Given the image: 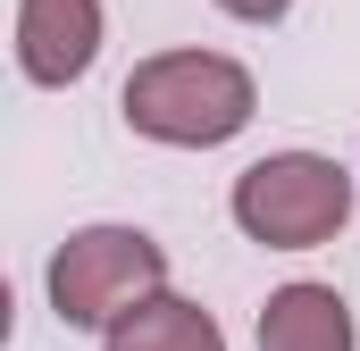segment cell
Instances as JSON below:
<instances>
[{"label": "cell", "mask_w": 360, "mask_h": 351, "mask_svg": "<svg viewBox=\"0 0 360 351\" xmlns=\"http://www.w3.org/2000/svg\"><path fill=\"white\" fill-rule=\"evenodd\" d=\"M226 209L260 251H319L352 218V168H335L327 151H269L235 176Z\"/></svg>", "instance_id": "cell-2"}, {"label": "cell", "mask_w": 360, "mask_h": 351, "mask_svg": "<svg viewBox=\"0 0 360 351\" xmlns=\"http://www.w3.org/2000/svg\"><path fill=\"white\" fill-rule=\"evenodd\" d=\"M160 293H168V251L143 226H76L51 251V310H59V326L109 335Z\"/></svg>", "instance_id": "cell-3"}, {"label": "cell", "mask_w": 360, "mask_h": 351, "mask_svg": "<svg viewBox=\"0 0 360 351\" xmlns=\"http://www.w3.org/2000/svg\"><path fill=\"white\" fill-rule=\"evenodd\" d=\"M117 109H126V126H134L143 143L218 151V143H235V134L252 126L260 84H252V67L226 59V51H160V59H143V67L126 76Z\"/></svg>", "instance_id": "cell-1"}, {"label": "cell", "mask_w": 360, "mask_h": 351, "mask_svg": "<svg viewBox=\"0 0 360 351\" xmlns=\"http://www.w3.org/2000/svg\"><path fill=\"white\" fill-rule=\"evenodd\" d=\"M101 351H226V326L201 310V301H184V293H160V301H143L126 326H109Z\"/></svg>", "instance_id": "cell-6"}, {"label": "cell", "mask_w": 360, "mask_h": 351, "mask_svg": "<svg viewBox=\"0 0 360 351\" xmlns=\"http://www.w3.org/2000/svg\"><path fill=\"white\" fill-rule=\"evenodd\" d=\"M218 8H226L235 25H276V17H285L293 0H218Z\"/></svg>", "instance_id": "cell-7"}, {"label": "cell", "mask_w": 360, "mask_h": 351, "mask_svg": "<svg viewBox=\"0 0 360 351\" xmlns=\"http://www.w3.org/2000/svg\"><path fill=\"white\" fill-rule=\"evenodd\" d=\"M260 351H360L352 301L335 284H276L260 310Z\"/></svg>", "instance_id": "cell-5"}, {"label": "cell", "mask_w": 360, "mask_h": 351, "mask_svg": "<svg viewBox=\"0 0 360 351\" xmlns=\"http://www.w3.org/2000/svg\"><path fill=\"white\" fill-rule=\"evenodd\" d=\"M101 59V0H17V67L25 84L59 92Z\"/></svg>", "instance_id": "cell-4"}]
</instances>
